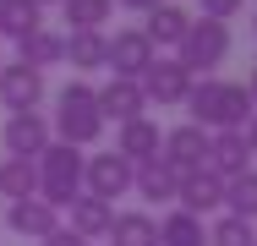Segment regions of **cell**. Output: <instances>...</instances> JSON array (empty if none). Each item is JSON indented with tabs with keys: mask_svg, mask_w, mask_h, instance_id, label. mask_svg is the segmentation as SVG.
Listing matches in <instances>:
<instances>
[{
	"mask_svg": "<svg viewBox=\"0 0 257 246\" xmlns=\"http://www.w3.org/2000/svg\"><path fill=\"white\" fill-rule=\"evenodd\" d=\"M175 49H181L175 60H181L192 77H197V71L213 77V66H224V55H230V22H208V17H203V22L186 28V39H181Z\"/></svg>",
	"mask_w": 257,
	"mask_h": 246,
	"instance_id": "277c9868",
	"label": "cell"
},
{
	"mask_svg": "<svg viewBox=\"0 0 257 246\" xmlns=\"http://www.w3.org/2000/svg\"><path fill=\"white\" fill-rule=\"evenodd\" d=\"M109 224H115V208H109V202H99V197H88V192L71 202V224H66L71 235H82V241H109Z\"/></svg>",
	"mask_w": 257,
	"mask_h": 246,
	"instance_id": "2e32d148",
	"label": "cell"
},
{
	"mask_svg": "<svg viewBox=\"0 0 257 246\" xmlns=\"http://www.w3.org/2000/svg\"><path fill=\"white\" fill-rule=\"evenodd\" d=\"M208 170L219 175V181H235V175H246L252 170V148L241 132H208Z\"/></svg>",
	"mask_w": 257,
	"mask_h": 246,
	"instance_id": "7c38bea8",
	"label": "cell"
},
{
	"mask_svg": "<svg viewBox=\"0 0 257 246\" xmlns=\"http://www.w3.org/2000/svg\"><path fill=\"white\" fill-rule=\"evenodd\" d=\"M208 246H257V230L246 219H235V213H219L208 224Z\"/></svg>",
	"mask_w": 257,
	"mask_h": 246,
	"instance_id": "4316f807",
	"label": "cell"
},
{
	"mask_svg": "<svg viewBox=\"0 0 257 246\" xmlns=\"http://www.w3.org/2000/svg\"><path fill=\"white\" fill-rule=\"evenodd\" d=\"M39 28H44V11H39L33 0H6V6H0V33H6V39L22 44V39L39 33Z\"/></svg>",
	"mask_w": 257,
	"mask_h": 246,
	"instance_id": "7402d4cb",
	"label": "cell"
},
{
	"mask_svg": "<svg viewBox=\"0 0 257 246\" xmlns=\"http://www.w3.org/2000/svg\"><path fill=\"white\" fill-rule=\"evenodd\" d=\"M159 148H164V132H159L154 120L143 115V120H126L120 126V137H115V153L137 170V164H148V159H159Z\"/></svg>",
	"mask_w": 257,
	"mask_h": 246,
	"instance_id": "9a60e30c",
	"label": "cell"
},
{
	"mask_svg": "<svg viewBox=\"0 0 257 246\" xmlns=\"http://www.w3.org/2000/svg\"><path fill=\"white\" fill-rule=\"evenodd\" d=\"M0 137H6V159H39L50 148V120L39 109H28V115H11Z\"/></svg>",
	"mask_w": 257,
	"mask_h": 246,
	"instance_id": "9c48e42d",
	"label": "cell"
},
{
	"mask_svg": "<svg viewBox=\"0 0 257 246\" xmlns=\"http://www.w3.org/2000/svg\"><path fill=\"white\" fill-rule=\"evenodd\" d=\"M99 93V115L104 120H115V126H126V120H143V109H148V98H143V82H126V77H109Z\"/></svg>",
	"mask_w": 257,
	"mask_h": 246,
	"instance_id": "8fae6325",
	"label": "cell"
},
{
	"mask_svg": "<svg viewBox=\"0 0 257 246\" xmlns=\"http://www.w3.org/2000/svg\"><path fill=\"white\" fill-rule=\"evenodd\" d=\"M17 49H22V66H33V71H44V66H60V60H66V39H60V33H50V28L28 33Z\"/></svg>",
	"mask_w": 257,
	"mask_h": 246,
	"instance_id": "ffe728a7",
	"label": "cell"
},
{
	"mask_svg": "<svg viewBox=\"0 0 257 246\" xmlns=\"http://www.w3.org/2000/svg\"><path fill=\"white\" fill-rule=\"evenodd\" d=\"M252 33H257V22H252Z\"/></svg>",
	"mask_w": 257,
	"mask_h": 246,
	"instance_id": "836d02e7",
	"label": "cell"
},
{
	"mask_svg": "<svg viewBox=\"0 0 257 246\" xmlns=\"http://www.w3.org/2000/svg\"><path fill=\"white\" fill-rule=\"evenodd\" d=\"M0 197H11V202L39 197V164L33 159H6L0 164Z\"/></svg>",
	"mask_w": 257,
	"mask_h": 246,
	"instance_id": "44dd1931",
	"label": "cell"
},
{
	"mask_svg": "<svg viewBox=\"0 0 257 246\" xmlns=\"http://www.w3.org/2000/svg\"><path fill=\"white\" fill-rule=\"evenodd\" d=\"M175 202H181V213H192V219L219 213V208H224V181H219L213 170H197V175H186V181H181Z\"/></svg>",
	"mask_w": 257,
	"mask_h": 246,
	"instance_id": "5bb4252c",
	"label": "cell"
},
{
	"mask_svg": "<svg viewBox=\"0 0 257 246\" xmlns=\"http://www.w3.org/2000/svg\"><path fill=\"white\" fill-rule=\"evenodd\" d=\"M39 246H88V241H82V235H71V230L60 224V230H55V235H44Z\"/></svg>",
	"mask_w": 257,
	"mask_h": 246,
	"instance_id": "f1b7e54d",
	"label": "cell"
},
{
	"mask_svg": "<svg viewBox=\"0 0 257 246\" xmlns=\"http://www.w3.org/2000/svg\"><path fill=\"white\" fill-rule=\"evenodd\" d=\"M154 60H159V49L148 44L143 28H120V33L109 39V71L126 77V82H143V71H148Z\"/></svg>",
	"mask_w": 257,
	"mask_h": 246,
	"instance_id": "8992f818",
	"label": "cell"
},
{
	"mask_svg": "<svg viewBox=\"0 0 257 246\" xmlns=\"http://www.w3.org/2000/svg\"><path fill=\"white\" fill-rule=\"evenodd\" d=\"M115 6H126V11H143V17H148V11H154V6H164V0H115Z\"/></svg>",
	"mask_w": 257,
	"mask_h": 246,
	"instance_id": "f546056e",
	"label": "cell"
},
{
	"mask_svg": "<svg viewBox=\"0 0 257 246\" xmlns=\"http://www.w3.org/2000/svg\"><path fill=\"white\" fill-rule=\"evenodd\" d=\"M66 60L77 71H99V66H109V39L104 33H66Z\"/></svg>",
	"mask_w": 257,
	"mask_h": 246,
	"instance_id": "d6986e66",
	"label": "cell"
},
{
	"mask_svg": "<svg viewBox=\"0 0 257 246\" xmlns=\"http://www.w3.org/2000/svg\"><path fill=\"white\" fill-rule=\"evenodd\" d=\"M159 159L186 181V175H197V170H208V132L203 126H175V132H164V148H159Z\"/></svg>",
	"mask_w": 257,
	"mask_h": 246,
	"instance_id": "5b68a950",
	"label": "cell"
},
{
	"mask_svg": "<svg viewBox=\"0 0 257 246\" xmlns=\"http://www.w3.org/2000/svg\"><path fill=\"white\" fill-rule=\"evenodd\" d=\"M224 213H235V219H246V224L257 219V170L224 181Z\"/></svg>",
	"mask_w": 257,
	"mask_h": 246,
	"instance_id": "d4e9b609",
	"label": "cell"
},
{
	"mask_svg": "<svg viewBox=\"0 0 257 246\" xmlns=\"http://www.w3.org/2000/svg\"><path fill=\"white\" fill-rule=\"evenodd\" d=\"M109 11H115V0H66V22H71V33H104Z\"/></svg>",
	"mask_w": 257,
	"mask_h": 246,
	"instance_id": "484cf974",
	"label": "cell"
},
{
	"mask_svg": "<svg viewBox=\"0 0 257 246\" xmlns=\"http://www.w3.org/2000/svg\"><path fill=\"white\" fill-rule=\"evenodd\" d=\"M0 6H6V0H0Z\"/></svg>",
	"mask_w": 257,
	"mask_h": 246,
	"instance_id": "d590c367",
	"label": "cell"
},
{
	"mask_svg": "<svg viewBox=\"0 0 257 246\" xmlns=\"http://www.w3.org/2000/svg\"><path fill=\"white\" fill-rule=\"evenodd\" d=\"M241 137H246V148H252V153H257V115H252V120H246V126H241Z\"/></svg>",
	"mask_w": 257,
	"mask_h": 246,
	"instance_id": "4dcf8cb0",
	"label": "cell"
},
{
	"mask_svg": "<svg viewBox=\"0 0 257 246\" xmlns=\"http://www.w3.org/2000/svg\"><path fill=\"white\" fill-rule=\"evenodd\" d=\"M0 71H6V66H0Z\"/></svg>",
	"mask_w": 257,
	"mask_h": 246,
	"instance_id": "e575fe53",
	"label": "cell"
},
{
	"mask_svg": "<svg viewBox=\"0 0 257 246\" xmlns=\"http://www.w3.org/2000/svg\"><path fill=\"white\" fill-rule=\"evenodd\" d=\"M33 6H50V0H33ZM60 6H66V0H60Z\"/></svg>",
	"mask_w": 257,
	"mask_h": 246,
	"instance_id": "d6a6232c",
	"label": "cell"
},
{
	"mask_svg": "<svg viewBox=\"0 0 257 246\" xmlns=\"http://www.w3.org/2000/svg\"><path fill=\"white\" fill-rule=\"evenodd\" d=\"M109 246H159V224L148 219V213H115Z\"/></svg>",
	"mask_w": 257,
	"mask_h": 246,
	"instance_id": "603a6c76",
	"label": "cell"
},
{
	"mask_svg": "<svg viewBox=\"0 0 257 246\" xmlns=\"http://www.w3.org/2000/svg\"><path fill=\"white\" fill-rule=\"evenodd\" d=\"M235 11H241V0H203V17H208V22H230Z\"/></svg>",
	"mask_w": 257,
	"mask_h": 246,
	"instance_id": "83f0119b",
	"label": "cell"
},
{
	"mask_svg": "<svg viewBox=\"0 0 257 246\" xmlns=\"http://www.w3.org/2000/svg\"><path fill=\"white\" fill-rule=\"evenodd\" d=\"M159 246H208V230L203 219H192V213H170V219H159Z\"/></svg>",
	"mask_w": 257,
	"mask_h": 246,
	"instance_id": "cb8c5ba5",
	"label": "cell"
},
{
	"mask_svg": "<svg viewBox=\"0 0 257 246\" xmlns=\"http://www.w3.org/2000/svg\"><path fill=\"white\" fill-rule=\"evenodd\" d=\"M132 164L120 159V153H93L88 159V175H82V186H88V197H99V202H109L115 208V197L132 192Z\"/></svg>",
	"mask_w": 257,
	"mask_h": 246,
	"instance_id": "52a82bcc",
	"label": "cell"
},
{
	"mask_svg": "<svg viewBox=\"0 0 257 246\" xmlns=\"http://www.w3.org/2000/svg\"><path fill=\"white\" fill-rule=\"evenodd\" d=\"M6 224H11L17 235H28V241H44V235L60 230V208H50L44 197H22V202L6 208Z\"/></svg>",
	"mask_w": 257,
	"mask_h": 246,
	"instance_id": "4fadbf2b",
	"label": "cell"
},
{
	"mask_svg": "<svg viewBox=\"0 0 257 246\" xmlns=\"http://www.w3.org/2000/svg\"><path fill=\"white\" fill-rule=\"evenodd\" d=\"M132 192L148 197V202H175L181 192V175L164 164V159H148V164H137V175H132Z\"/></svg>",
	"mask_w": 257,
	"mask_h": 246,
	"instance_id": "ac0fdd59",
	"label": "cell"
},
{
	"mask_svg": "<svg viewBox=\"0 0 257 246\" xmlns=\"http://www.w3.org/2000/svg\"><path fill=\"white\" fill-rule=\"evenodd\" d=\"M246 93H252V104H257V66H252V77H246Z\"/></svg>",
	"mask_w": 257,
	"mask_h": 246,
	"instance_id": "1f68e13d",
	"label": "cell"
},
{
	"mask_svg": "<svg viewBox=\"0 0 257 246\" xmlns=\"http://www.w3.org/2000/svg\"><path fill=\"white\" fill-rule=\"evenodd\" d=\"M186 93H192V71L181 60H164L159 55L154 66L143 71V98L148 104H186Z\"/></svg>",
	"mask_w": 257,
	"mask_h": 246,
	"instance_id": "ba28073f",
	"label": "cell"
},
{
	"mask_svg": "<svg viewBox=\"0 0 257 246\" xmlns=\"http://www.w3.org/2000/svg\"><path fill=\"white\" fill-rule=\"evenodd\" d=\"M186 28H192V11L186 6H175V0H164L148 11V22H143V33H148V44L164 49V44H181L186 39Z\"/></svg>",
	"mask_w": 257,
	"mask_h": 246,
	"instance_id": "e0dca14e",
	"label": "cell"
},
{
	"mask_svg": "<svg viewBox=\"0 0 257 246\" xmlns=\"http://www.w3.org/2000/svg\"><path fill=\"white\" fill-rule=\"evenodd\" d=\"M55 132L66 148H93L104 132V115H99V93L88 82H66L55 93Z\"/></svg>",
	"mask_w": 257,
	"mask_h": 246,
	"instance_id": "7a4b0ae2",
	"label": "cell"
},
{
	"mask_svg": "<svg viewBox=\"0 0 257 246\" xmlns=\"http://www.w3.org/2000/svg\"><path fill=\"white\" fill-rule=\"evenodd\" d=\"M39 98H44V71H33V66H22V60L0 71V104H6L11 115L39 109Z\"/></svg>",
	"mask_w": 257,
	"mask_h": 246,
	"instance_id": "30bf717a",
	"label": "cell"
},
{
	"mask_svg": "<svg viewBox=\"0 0 257 246\" xmlns=\"http://www.w3.org/2000/svg\"><path fill=\"white\" fill-rule=\"evenodd\" d=\"M186 109H192V126H203V132H241V126L257 115L246 82H224V77H203V82H192Z\"/></svg>",
	"mask_w": 257,
	"mask_h": 246,
	"instance_id": "6da1fadb",
	"label": "cell"
},
{
	"mask_svg": "<svg viewBox=\"0 0 257 246\" xmlns=\"http://www.w3.org/2000/svg\"><path fill=\"white\" fill-rule=\"evenodd\" d=\"M39 197L50 202V208H71L77 197H82V175H88V159L77 153V148L66 143H50L39 159Z\"/></svg>",
	"mask_w": 257,
	"mask_h": 246,
	"instance_id": "3957f363",
	"label": "cell"
}]
</instances>
